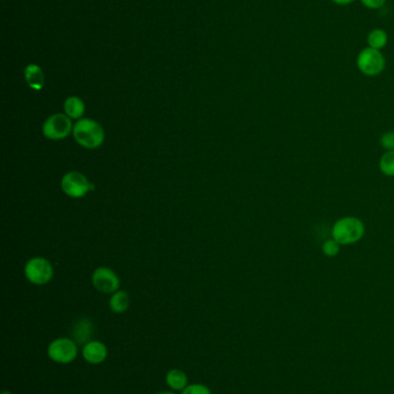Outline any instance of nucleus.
I'll list each match as a JSON object with an SVG mask.
<instances>
[{"label":"nucleus","instance_id":"obj_14","mask_svg":"<svg viewBox=\"0 0 394 394\" xmlns=\"http://www.w3.org/2000/svg\"><path fill=\"white\" fill-rule=\"evenodd\" d=\"M64 110L71 119H80L85 113V104H83V99L72 96L65 101Z\"/></svg>","mask_w":394,"mask_h":394},{"label":"nucleus","instance_id":"obj_15","mask_svg":"<svg viewBox=\"0 0 394 394\" xmlns=\"http://www.w3.org/2000/svg\"><path fill=\"white\" fill-rule=\"evenodd\" d=\"M109 306L115 314H123L129 307V294L124 291L113 293L109 301Z\"/></svg>","mask_w":394,"mask_h":394},{"label":"nucleus","instance_id":"obj_8","mask_svg":"<svg viewBox=\"0 0 394 394\" xmlns=\"http://www.w3.org/2000/svg\"><path fill=\"white\" fill-rule=\"evenodd\" d=\"M92 280H93L95 289L104 294H113L118 291L120 286V280L116 273L109 268H104V266L94 271Z\"/></svg>","mask_w":394,"mask_h":394},{"label":"nucleus","instance_id":"obj_13","mask_svg":"<svg viewBox=\"0 0 394 394\" xmlns=\"http://www.w3.org/2000/svg\"><path fill=\"white\" fill-rule=\"evenodd\" d=\"M367 43H368L369 48L381 51L385 46L388 45V33L384 29H381V28H374L368 34Z\"/></svg>","mask_w":394,"mask_h":394},{"label":"nucleus","instance_id":"obj_3","mask_svg":"<svg viewBox=\"0 0 394 394\" xmlns=\"http://www.w3.org/2000/svg\"><path fill=\"white\" fill-rule=\"evenodd\" d=\"M356 66L365 76H377L384 72L386 60L381 51L367 46L358 52Z\"/></svg>","mask_w":394,"mask_h":394},{"label":"nucleus","instance_id":"obj_11","mask_svg":"<svg viewBox=\"0 0 394 394\" xmlns=\"http://www.w3.org/2000/svg\"><path fill=\"white\" fill-rule=\"evenodd\" d=\"M24 78L28 86L34 90H41L45 85V78H44L43 71L40 66L28 65L24 69Z\"/></svg>","mask_w":394,"mask_h":394},{"label":"nucleus","instance_id":"obj_23","mask_svg":"<svg viewBox=\"0 0 394 394\" xmlns=\"http://www.w3.org/2000/svg\"><path fill=\"white\" fill-rule=\"evenodd\" d=\"M1 394H12L10 391H3Z\"/></svg>","mask_w":394,"mask_h":394},{"label":"nucleus","instance_id":"obj_1","mask_svg":"<svg viewBox=\"0 0 394 394\" xmlns=\"http://www.w3.org/2000/svg\"><path fill=\"white\" fill-rule=\"evenodd\" d=\"M72 133L74 140L83 148L97 149L104 142V129L93 119H80Z\"/></svg>","mask_w":394,"mask_h":394},{"label":"nucleus","instance_id":"obj_5","mask_svg":"<svg viewBox=\"0 0 394 394\" xmlns=\"http://www.w3.org/2000/svg\"><path fill=\"white\" fill-rule=\"evenodd\" d=\"M24 275L34 285H44L52 278V265L43 257H34L24 266Z\"/></svg>","mask_w":394,"mask_h":394},{"label":"nucleus","instance_id":"obj_12","mask_svg":"<svg viewBox=\"0 0 394 394\" xmlns=\"http://www.w3.org/2000/svg\"><path fill=\"white\" fill-rule=\"evenodd\" d=\"M166 383L171 391L182 392L189 385V379L185 372L181 369H171L167 372Z\"/></svg>","mask_w":394,"mask_h":394},{"label":"nucleus","instance_id":"obj_17","mask_svg":"<svg viewBox=\"0 0 394 394\" xmlns=\"http://www.w3.org/2000/svg\"><path fill=\"white\" fill-rule=\"evenodd\" d=\"M323 253H324L325 256L328 257H335L339 254V250H340V245L335 240H328L323 243Z\"/></svg>","mask_w":394,"mask_h":394},{"label":"nucleus","instance_id":"obj_20","mask_svg":"<svg viewBox=\"0 0 394 394\" xmlns=\"http://www.w3.org/2000/svg\"><path fill=\"white\" fill-rule=\"evenodd\" d=\"M363 6L367 7L369 10H378L381 7L384 6L386 0H360Z\"/></svg>","mask_w":394,"mask_h":394},{"label":"nucleus","instance_id":"obj_10","mask_svg":"<svg viewBox=\"0 0 394 394\" xmlns=\"http://www.w3.org/2000/svg\"><path fill=\"white\" fill-rule=\"evenodd\" d=\"M94 335V324L90 319H81L74 324L72 330V339L78 345H86L92 342Z\"/></svg>","mask_w":394,"mask_h":394},{"label":"nucleus","instance_id":"obj_19","mask_svg":"<svg viewBox=\"0 0 394 394\" xmlns=\"http://www.w3.org/2000/svg\"><path fill=\"white\" fill-rule=\"evenodd\" d=\"M381 145L383 148L386 149L388 152H394V133L393 131H388L385 133L381 138Z\"/></svg>","mask_w":394,"mask_h":394},{"label":"nucleus","instance_id":"obj_22","mask_svg":"<svg viewBox=\"0 0 394 394\" xmlns=\"http://www.w3.org/2000/svg\"><path fill=\"white\" fill-rule=\"evenodd\" d=\"M156 394H176L175 391H161Z\"/></svg>","mask_w":394,"mask_h":394},{"label":"nucleus","instance_id":"obj_2","mask_svg":"<svg viewBox=\"0 0 394 394\" xmlns=\"http://www.w3.org/2000/svg\"><path fill=\"white\" fill-rule=\"evenodd\" d=\"M365 232V227L361 220L355 217H345L335 224L332 228V237L339 245L346 246L361 240Z\"/></svg>","mask_w":394,"mask_h":394},{"label":"nucleus","instance_id":"obj_7","mask_svg":"<svg viewBox=\"0 0 394 394\" xmlns=\"http://www.w3.org/2000/svg\"><path fill=\"white\" fill-rule=\"evenodd\" d=\"M62 189L65 194L73 198L83 197L88 191H94V184H90L86 175L80 172H69L62 179Z\"/></svg>","mask_w":394,"mask_h":394},{"label":"nucleus","instance_id":"obj_18","mask_svg":"<svg viewBox=\"0 0 394 394\" xmlns=\"http://www.w3.org/2000/svg\"><path fill=\"white\" fill-rule=\"evenodd\" d=\"M181 394H212V391L209 386L196 383V384L188 385L185 390H183Z\"/></svg>","mask_w":394,"mask_h":394},{"label":"nucleus","instance_id":"obj_21","mask_svg":"<svg viewBox=\"0 0 394 394\" xmlns=\"http://www.w3.org/2000/svg\"><path fill=\"white\" fill-rule=\"evenodd\" d=\"M332 1L339 6H347V5L354 3L355 0H332Z\"/></svg>","mask_w":394,"mask_h":394},{"label":"nucleus","instance_id":"obj_4","mask_svg":"<svg viewBox=\"0 0 394 394\" xmlns=\"http://www.w3.org/2000/svg\"><path fill=\"white\" fill-rule=\"evenodd\" d=\"M78 344L71 338H57L48 346L49 358L59 365H70L78 356Z\"/></svg>","mask_w":394,"mask_h":394},{"label":"nucleus","instance_id":"obj_9","mask_svg":"<svg viewBox=\"0 0 394 394\" xmlns=\"http://www.w3.org/2000/svg\"><path fill=\"white\" fill-rule=\"evenodd\" d=\"M83 356L90 365H101L108 358V349L103 342L92 340L83 346Z\"/></svg>","mask_w":394,"mask_h":394},{"label":"nucleus","instance_id":"obj_16","mask_svg":"<svg viewBox=\"0 0 394 394\" xmlns=\"http://www.w3.org/2000/svg\"><path fill=\"white\" fill-rule=\"evenodd\" d=\"M379 168L383 175L394 177V152H388L381 156Z\"/></svg>","mask_w":394,"mask_h":394},{"label":"nucleus","instance_id":"obj_6","mask_svg":"<svg viewBox=\"0 0 394 394\" xmlns=\"http://www.w3.org/2000/svg\"><path fill=\"white\" fill-rule=\"evenodd\" d=\"M73 131V125L69 115L57 113L48 118L43 125V135L50 140H62Z\"/></svg>","mask_w":394,"mask_h":394}]
</instances>
